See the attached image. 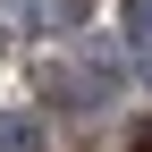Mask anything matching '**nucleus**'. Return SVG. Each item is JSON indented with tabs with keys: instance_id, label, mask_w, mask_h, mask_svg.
Returning a JSON list of instances; mask_svg holds the SVG:
<instances>
[{
	"instance_id": "obj_3",
	"label": "nucleus",
	"mask_w": 152,
	"mask_h": 152,
	"mask_svg": "<svg viewBox=\"0 0 152 152\" xmlns=\"http://www.w3.org/2000/svg\"><path fill=\"white\" fill-rule=\"evenodd\" d=\"M0 152H34V127L26 118H0Z\"/></svg>"
},
{
	"instance_id": "obj_2",
	"label": "nucleus",
	"mask_w": 152,
	"mask_h": 152,
	"mask_svg": "<svg viewBox=\"0 0 152 152\" xmlns=\"http://www.w3.org/2000/svg\"><path fill=\"white\" fill-rule=\"evenodd\" d=\"M127 42H135V59L152 68V0H135V9H127Z\"/></svg>"
},
{
	"instance_id": "obj_1",
	"label": "nucleus",
	"mask_w": 152,
	"mask_h": 152,
	"mask_svg": "<svg viewBox=\"0 0 152 152\" xmlns=\"http://www.w3.org/2000/svg\"><path fill=\"white\" fill-rule=\"evenodd\" d=\"M51 85H59V102H102V76L93 68H59Z\"/></svg>"
},
{
	"instance_id": "obj_4",
	"label": "nucleus",
	"mask_w": 152,
	"mask_h": 152,
	"mask_svg": "<svg viewBox=\"0 0 152 152\" xmlns=\"http://www.w3.org/2000/svg\"><path fill=\"white\" fill-rule=\"evenodd\" d=\"M144 152H152V144H144Z\"/></svg>"
}]
</instances>
